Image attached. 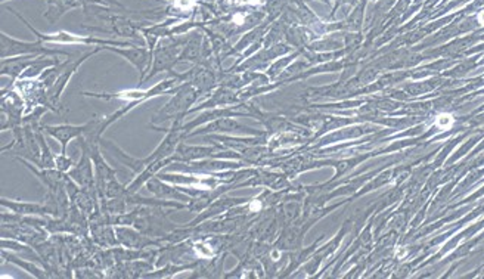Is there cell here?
<instances>
[{
    "mask_svg": "<svg viewBox=\"0 0 484 279\" xmlns=\"http://www.w3.org/2000/svg\"><path fill=\"white\" fill-rule=\"evenodd\" d=\"M179 80L174 77V78H169V80H163L161 83H158L156 86L151 89H146V90H142V89H126V90H121L117 93H83L86 96H93V98H98V99H118V101H124L127 104L124 105L121 109L115 111L112 115L106 117L102 120V133L106 130V127H109L112 123H115L117 120H120L123 115H126L129 111H132L133 108H136L142 102L154 98V96H159V95H172L176 93V88L179 86Z\"/></svg>",
    "mask_w": 484,
    "mask_h": 279,
    "instance_id": "cell-1",
    "label": "cell"
},
{
    "mask_svg": "<svg viewBox=\"0 0 484 279\" xmlns=\"http://www.w3.org/2000/svg\"><path fill=\"white\" fill-rule=\"evenodd\" d=\"M198 98V90L188 83H180L172 101L166 105L163 109L156 112L152 118L154 123H164L166 120H174L176 117H186L190 105L193 104Z\"/></svg>",
    "mask_w": 484,
    "mask_h": 279,
    "instance_id": "cell-2",
    "label": "cell"
},
{
    "mask_svg": "<svg viewBox=\"0 0 484 279\" xmlns=\"http://www.w3.org/2000/svg\"><path fill=\"white\" fill-rule=\"evenodd\" d=\"M22 21H24V18L19 17ZM25 22V21H24ZM27 24V22H25ZM28 25V28L34 33L37 37H38V40H42V42H51V43H85V45H99V46H126V48H129V46H135V45H132V43H129V42H114V40H102V38H95V37H87V35H75V34H71V33H67V31H59V33H55V34H43V33H38V31H35L34 28L30 25V24H27Z\"/></svg>",
    "mask_w": 484,
    "mask_h": 279,
    "instance_id": "cell-3",
    "label": "cell"
},
{
    "mask_svg": "<svg viewBox=\"0 0 484 279\" xmlns=\"http://www.w3.org/2000/svg\"><path fill=\"white\" fill-rule=\"evenodd\" d=\"M31 55V53H49V55H68L62 51H49L43 46V42H19L11 38L6 34H2V59L12 55Z\"/></svg>",
    "mask_w": 484,
    "mask_h": 279,
    "instance_id": "cell-4",
    "label": "cell"
},
{
    "mask_svg": "<svg viewBox=\"0 0 484 279\" xmlns=\"http://www.w3.org/2000/svg\"><path fill=\"white\" fill-rule=\"evenodd\" d=\"M98 124V118L86 123V124H80V126H71V124H61V126H45L43 130L45 133L51 135L53 139L61 142L62 145V152L61 154H67V146L71 139L80 138L83 135H87L92 129H95V126Z\"/></svg>",
    "mask_w": 484,
    "mask_h": 279,
    "instance_id": "cell-5",
    "label": "cell"
},
{
    "mask_svg": "<svg viewBox=\"0 0 484 279\" xmlns=\"http://www.w3.org/2000/svg\"><path fill=\"white\" fill-rule=\"evenodd\" d=\"M102 49L111 51V52L117 53L123 56L126 61H129L139 72V83H142L145 80V72L151 71V62H152V55L148 52L145 48H138V46H129V48H112V46H105Z\"/></svg>",
    "mask_w": 484,
    "mask_h": 279,
    "instance_id": "cell-6",
    "label": "cell"
},
{
    "mask_svg": "<svg viewBox=\"0 0 484 279\" xmlns=\"http://www.w3.org/2000/svg\"><path fill=\"white\" fill-rule=\"evenodd\" d=\"M2 206L14 211L18 216H42V214H56V209L42 203H27V201H11L2 198Z\"/></svg>",
    "mask_w": 484,
    "mask_h": 279,
    "instance_id": "cell-7",
    "label": "cell"
},
{
    "mask_svg": "<svg viewBox=\"0 0 484 279\" xmlns=\"http://www.w3.org/2000/svg\"><path fill=\"white\" fill-rule=\"evenodd\" d=\"M83 146V157L80 160V163L77 166H74L72 170H69V177H72L82 188H85L86 191L93 189L95 185V177H93V170H92V163L89 158V149L82 143Z\"/></svg>",
    "mask_w": 484,
    "mask_h": 279,
    "instance_id": "cell-8",
    "label": "cell"
},
{
    "mask_svg": "<svg viewBox=\"0 0 484 279\" xmlns=\"http://www.w3.org/2000/svg\"><path fill=\"white\" fill-rule=\"evenodd\" d=\"M146 188L152 195H155L156 198H170L174 201H183V203L190 201V196L188 193L182 192L177 186H170V185L164 183V180L159 179L158 176L151 177L146 182Z\"/></svg>",
    "mask_w": 484,
    "mask_h": 279,
    "instance_id": "cell-9",
    "label": "cell"
},
{
    "mask_svg": "<svg viewBox=\"0 0 484 279\" xmlns=\"http://www.w3.org/2000/svg\"><path fill=\"white\" fill-rule=\"evenodd\" d=\"M2 257L6 260V262L9 263H14V264H17L18 267H21V269H25L31 276H34V278H46V273H45V270L42 269V267H38V266H35L34 263L31 262V260H22V259H19L17 256H14V254H9V253H6V250L3 248L2 250Z\"/></svg>",
    "mask_w": 484,
    "mask_h": 279,
    "instance_id": "cell-10",
    "label": "cell"
},
{
    "mask_svg": "<svg viewBox=\"0 0 484 279\" xmlns=\"http://www.w3.org/2000/svg\"><path fill=\"white\" fill-rule=\"evenodd\" d=\"M453 123H455V118H453V115L449 114V112H441V114H438V115L435 117V126H437L438 129H441V130L450 129V127L453 126Z\"/></svg>",
    "mask_w": 484,
    "mask_h": 279,
    "instance_id": "cell-11",
    "label": "cell"
},
{
    "mask_svg": "<svg viewBox=\"0 0 484 279\" xmlns=\"http://www.w3.org/2000/svg\"><path fill=\"white\" fill-rule=\"evenodd\" d=\"M193 250H195V253L198 254V257H201V259H211V257L214 256L213 248L208 244H206V243H196V244H193Z\"/></svg>",
    "mask_w": 484,
    "mask_h": 279,
    "instance_id": "cell-12",
    "label": "cell"
},
{
    "mask_svg": "<svg viewBox=\"0 0 484 279\" xmlns=\"http://www.w3.org/2000/svg\"><path fill=\"white\" fill-rule=\"evenodd\" d=\"M72 166H74V163L71 161V158L67 157V154H61L59 157H56V167H58V170H61L62 173L71 170Z\"/></svg>",
    "mask_w": 484,
    "mask_h": 279,
    "instance_id": "cell-13",
    "label": "cell"
},
{
    "mask_svg": "<svg viewBox=\"0 0 484 279\" xmlns=\"http://www.w3.org/2000/svg\"><path fill=\"white\" fill-rule=\"evenodd\" d=\"M195 5V0H174V6L179 11H188Z\"/></svg>",
    "mask_w": 484,
    "mask_h": 279,
    "instance_id": "cell-14",
    "label": "cell"
},
{
    "mask_svg": "<svg viewBox=\"0 0 484 279\" xmlns=\"http://www.w3.org/2000/svg\"><path fill=\"white\" fill-rule=\"evenodd\" d=\"M244 21H245V17H244V15H239V14H236V15L233 17V22H235V24H238V25L244 24Z\"/></svg>",
    "mask_w": 484,
    "mask_h": 279,
    "instance_id": "cell-15",
    "label": "cell"
},
{
    "mask_svg": "<svg viewBox=\"0 0 484 279\" xmlns=\"http://www.w3.org/2000/svg\"><path fill=\"white\" fill-rule=\"evenodd\" d=\"M242 3H245V5H261V3H264V0H244Z\"/></svg>",
    "mask_w": 484,
    "mask_h": 279,
    "instance_id": "cell-16",
    "label": "cell"
},
{
    "mask_svg": "<svg viewBox=\"0 0 484 279\" xmlns=\"http://www.w3.org/2000/svg\"><path fill=\"white\" fill-rule=\"evenodd\" d=\"M477 21H478V24H480V25H483L484 27V11H481V12L477 15Z\"/></svg>",
    "mask_w": 484,
    "mask_h": 279,
    "instance_id": "cell-17",
    "label": "cell"
},
{
    "mask_svg": "<svg viewBox=\"0 0 484 279\" xmlns=\"http://www.w3.org/2000/svg\"><path fill=\"white\" fill-rule=\"evenodd\" d=\"M270 256H272V259H273V260H279V257H280V253L275 250V251H272V254H270Z\"/></svg>",
    "mask_w": 484,
    "mask_h": 279,
    "instance_id": "cell-18",
    "label": "cell"
},
{
    "mask_svg": "<svg viewBox=\"0 0 484 279\" xmlns=\"http://www.w3.org/2000/svg\"><path fill=\"white\" fill-rule=\"evenodd\" d=\"M229 2H232V3H242L244 0H229Z\"/></svg>",
    "mask_w": 484,
    "mask_h": 279,
    "instance_id": "cell-19",
    "label": "cell"
}]
</instances>
